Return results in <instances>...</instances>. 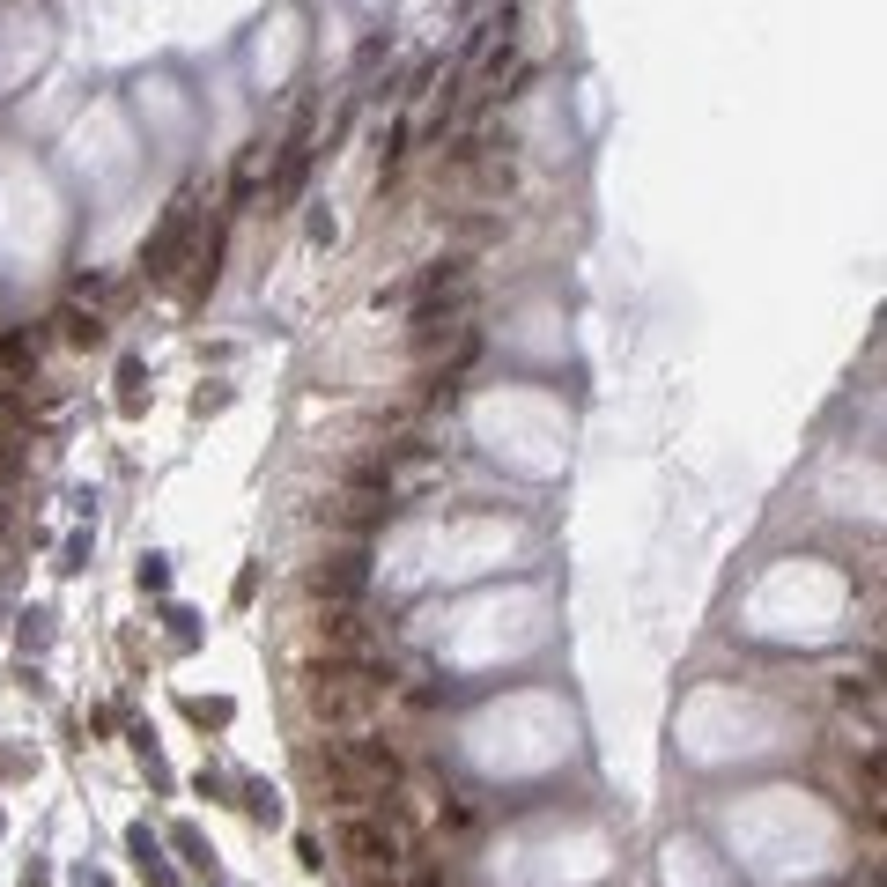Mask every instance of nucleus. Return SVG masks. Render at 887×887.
Masks as SVG:
<instances>
[{
  "label": "nucleus",
  "instance_id": "1",
  "mask_svg": "<svg viewBox=\"0 0 887 887\" xmlns=\"http://www.w3.org/2000/svg\"><path fill=\"white\" fill-rule=\"evenodd\" d=\"M392 703H400V681H392L385 658H370V666H296V710H304V725L333 732V740L377 732Z\"/></svg>",
  "mask_w": 887,
  "mask_h": 887
},
{
  "label": "nucleus",
  "instance_id": "2",
  "mask_svg": "<svg viewBox=\"0 0 887 887\" xmlns=\"http://www.w3.org/2000/svg\"><path fill=\"white\" fill-rule=\"evenodd\" d=\"M333 843H341V858L355 865V873H370V865H407V828L385 814V799L348 806L341 828H333Z\"/></svg>",
  "mask_w": 887,
  "mask_h": 887
},
{
  "label": "nucleus",
  "instance_id": "3",
  "mask_svg": "<svg viewBox=\"0 0 887 887\" xmlns=\"http://www.w3.org/2000/svg\"><path fill=\"white\" fill-rule=\"evenodd\" d=\"M363 592H370V547L363 540H341V547L304 562V599H318V607H363Z\"/></svg>",
  "mask_w": 887,
  "mask_h": 887
},
{
  "label": "nucleus",
  "instance_id": "4",
  "mask_svg": "<svg viewBox=\"0 0 887 887\" xmlns=\"http://www.w3.org/2000/svg\"><path fill=\"white\" fill-rule=\"evenodd\" d=\"M385 518H392V496H377V488H333V496L311 503V525H326L341 540H370Z\"/></svg>",
  "mask_w": 887,
  "mask_h": 887
},
{
  "label": "nucleus",
  "instance_id": "5",
  "mask_svg": "<svg viewBox=\"0 0 887 887\" xmlns=\"http://www.w3.org/2000/svg\"><path fill=\"white\" fill-rule=\"evenodd\" d=\"M185 237H193V200H178L171 215H163V230L148 237V252H141V267L148 274H171V259L185 252Z\"/></svg>",
  "mask_w": 887,
  "mask_h": 887
},
{
  "label": "nucleus",
  "instance_id": "6",
  "mask_svg": "<svg viewBox=\"0 0 887 887\" xmlns=\"http://www.w3.org/2000/svg\"><path fill=\"white\" fill-rule=\"evenodd\" d=\"M60 326H67L74 348H97V341H104V318H97V311H60Z\"/></svg>",
  "mask_w": 887,
  "mask_h": 887
},
{
  "label": "nucleus",
  "instance_id": "7",
  "mask_svg": "<svg viewBox=\"0 0 887 887\" xmlns=\"http://www.w3.org/2000/svg\"><path fill=\"white\" fill-rule=\"evenodd\" d=\"M0 363H8V370H37V333H8V341H0Z\"/></svg>",
  "mask_w": 887,
  "mask_h": 887
},
{
  "label": "nucleus",
  "instance_id": "8",
  "mask_svg": "<svg viewBox=\"0 0 887 887\" xmlns=\"http://www.w3.org/2000/svg\"><path fill=\"white\" fill-rule=\"evenodd\" d=\"M252 821H281V799H274L267 784H252Z\"/></svg>",
  "mask_w": 887,
  "mask_h": 887
},
{
  "label": "nucleus",
  "instance_id": "9",
  "mask_svg": "<svg viewBox=\"0 0 887 887\" xmlns=\"http://www.w3.org/2000/svg\"><path fill=\"white\" fill-rule=\"evenodd\" d=\"M193 710V725H230V703H185Z\"/></svg>",
  "mask_w": 887,
  "mask_h": 887
}]
</instances>
